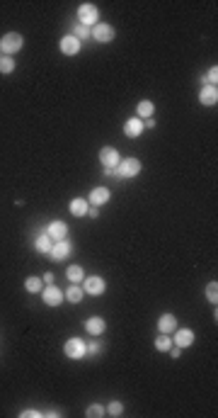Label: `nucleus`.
I'll use <instances>...</instances> for the list:
<instances>
[{
	"label": "nucleus",
	"mask_w": 218,
	"mask_h": 418,
	"mask_svg": "<svg viewBox=\"0 0 218 418\" xmlns=\"http://www.w3.org/2000/svg\"><path fill=\"white\" fill-rule=\"evenodd\" d=\"M121 413H124V404H121V401H109V406H107V416H112V418H119Z\"/></svg>",
	"instance_id": "obj_27"
},
{
	"label": "nucleus",
	"mask_w": 218,
	"mask_h": 418,
	"mask_svg": "<svg viewBox=\"0 0 218 418\" xmlns=\"http://www.w3.org/2000/svg\"><path fill=\"white\" fill-rule=\"evenodd\" d=\"M141 173V161L138 158H121L119 165H117V175L129 180V177H136Z\"/></svg>",
	"instance_id": "obj_3"
},
{
	"label": "nucleus",
	"mask_w": 218,
	"mask_h": 418,
	"mask_svg": "<svg viewBox=\"0 0 218 418\" xmlns=\"http://www.w3.org/2000/svg\"><path fill=\"white\" fill-rule=\"evenodd\" d=\"M51 246H54V241H51L49 233H39L37 241H34V248H37L39 253H46V255H49V251H51Z\"/></svg>",
	"instance_id": "obj_22"
},
{
	"label": "nucleus",
	"mask_w": 218,
	"mask_h": 418,
	"mask_svg": "<svg viewBox=\"0 0 218 418\" xmlns=\"http://www.w3.org/2000/svg\"><path fill=\"white\" fill-rule=\"evenodd\" d=\"M42 287H44V280H39V277H27V280H24V289H27L29 294H37Z\"/></svg>",
	"instance_id": "obj_24"
},
{
	"label": "nucleus",
	"mask_w": 218,
	"mask_h": 418,
	"mask_svg": "<svg viewBox=\"0 0 218 418\" xmlns=\"http://www.w3.org/2000/svg\"><path fill=\"white\" fill-rule=\"evenodd\" d=\"M90 37H95V39H97V42H102V44H109V42L117 37V32H114V27H112V24L99 22V24H95V27L90 29Z\"/></svg>",
	"instance_id": "obj_6"
},
{
	"label": "nucleus",
	"mask_w": 218,
	"mask_h": 418,
	"mask_svg": "<svg viewBox=\"0 0 218 418\" xmlns=\"http://www.w3.org/2000/svg\"><path fill=\"white\" fill-rule=\"evenodd\" d=\"M80 285H83V292H85V294H92V297H99V294H104V289H107V282H104L102 277H97V275L85 277Z\"/></svg>",
	"instance_id": "obj_5"
},
{
	"label": "nucleus",
	"mask_w": 218,
	"mask_h": 418,
	"mask_svg": "<svg viewBox=\"0 0 218 418\" xmlns=\"http://www.w3.org/2000/svg\"><path fill=\"white\" fill-rule=\"evenodd\" d=\"M44 416H49V418H56V416H61V411H54V408H51V411H46V413H44Z\"/></svg>",
	"instance_id": "obj_37"
},
{
	"label": "nucleus",
	"mask_w": 218,
	"mask_h": 418,
	"mask_svg": "<svg viewBox=\"0 0 218 418\" xmlns=\"http://www.w3.org/2000/svg\"><path fill=\"white\" fill-rule=\"evenodd\" d=\"M63 352H65V357H70V360H83L87 355L85 341H80V338H68L63 345Z\"/></svg>",
	"instance_id": "obj_4"
},
{
	"label": "nucleus",
	"mask_w": 218,
	"mask_h": 418,
	"mask_svg": "<svg viewBox=\"0 0 218 418\" xmlns=\"http://www.w3.org/2000/svg\"><path fill=\"white\" fill-rule=\"evenodd\" d=\"M109 190L107 187H95V190H90V197H87V204H92V207H102V204H107L109 202Z\"/></svg>",
	"instance_id": "obj_10"
},
{
	"label": "nucleus",
	"mask_w": 218,
	"mask_h": 418,
	"mask_svg": "<svg viewBox=\"0 0 218 418\" xmlns=\"http://www.w3.org/2000/svg\"><path fill=\"white\" fill-rule=\"evenodd\" d=\"M143 129H155V120H153V117L151 120H146L143 122Z\"/></svg>",
	"instance_id": "obj_34"
},
{
	"label": "nucleus",
	"mask_w": 218,
	"mask_h": 418,
	"mask_svg": "<svg viewBox=\"0 0 218 418\" xmlns=\"http://www.w3.org/2000/svg\"><path fill=\"white\" fill-rule=\"evenodd\" d=\"M65 277H68V282L80 285V282L85 280V267H80V265H70V267L65 270Z\"/></svg>",
	"instance_id": "obj_21"
},
{
	"label": "nucleus",
	"mask_w": 218,
	"mask_h": 418,
	"mask_svg": "<svg viewBox=\"0 0 218 418\" xmlns=\"http://www.w3.org/2000/svg\"><path fill=\"white\" fill-rule=\"evenodd\" d=\"M104 329H107V323H104V319H99V316H92V319H87L85 321V331L90 333V336H102L104 333Z\"/></svg>",
	"instance_id": "obj_16"
},
{
	"label": "nucleus",
	"mask_w": 218,
	"mask_h": 418,
	"mask_svg": "<svg viewBox=\"0 0 218 418\" xmlns=\"http://www.w3.org/2000/svg\"><path fill=\"white\" fill-rule=\"evenodd\" d=\"M199 102H201V105H206V107H213V105L218 102L216 85H204V88H201V93H199Z\"/></svg>",
	"instance_id": "obj_13"
},
{
	"label": "nucleus",
	"mask_w": 218,
	"mask_h": 418,
	"mask_svg": "<svg viewBox=\"0 0 218 418\" xmlns=\"http://www.w3.org/2000/svg\"><path fill=\"white\" fill-rule=\"evenodd\" d=\"M15 71V58L12 56H0V73H12Z\"/></svg>",
	"instance_id": "obj_25"
},
{
	"label": "nucleus",
	"mask_w": 218,
	"mask_h": 418,
	"mask_svg": "<svg viewBox=\"0 0 218 418\" xmlns=\"http://www.w3.org/2000/svg\"><path fill=\"white\" fill-rule=\"evenodd\" d=\"M167 352H170L172 357H179V355H182V348H170V350H167Z\"/></svg>",
	"instance_id": "obj_36"
},
{
	"label": "nucleus",
	"mask_w": 218,
	"mask_h": 418,
	"mask_svg": "<svg viewBox=\"0 0 218 418\" xmlns=\"http://www.w3.org/2000/svg\"><path fill=\"white\" fill-rule=\"evenodd\" d=\"M70 251H73V246H70L68 238H63V241H54L51 251H49V258H51L54 263H58V260H65V258L70 255Z\"/></svg>",
	"instance_id": "obj_8"
},
{
	"label": "nucleus",
	"mask_w": 218,
	"mask_h": 418,
	"mask_svg": "<svg viewBox=\"0 0 218 418\" xmlns=\"http://www.w3.org/2000/svg\"><path fill=\"white\" fill-rule=\"evenodd\" d=\"M46 233L51 236V241H63L65 236H68V226H65L63 221H51Z\"/></svg>",
	"instance_id": "obj_15"
},
{
	"label": "nucleus",
	"mask_w": 218,
	"mask_h": 418,
	"mask_svg": "<svg viewBox=\"0 0 218 418\" xmlns=\"http://www.w3.org/2000/svg\"><path fill=\"white\" fill-rule=\"evenodd\" d=\"M206 299L216 307L218 304V282H208L206 285Z\"/></svg>",
	"instance_id": "obj_26"
},
{
	"label": "nucleus",
	"mask_w": 218,
	"mask_h": 418,
	"mask_svg": "<svg viewBox=\"0 0 218 418\" xmlns=\"http://www.w3.org/2000/svg\"><path fill=\"white\" fill-rule=\"evenodd\" d=\"M42 280H44V285H54V275H51V273H46Z\"/></svg>",
	"instance_id": "obj_35"
},
{
	"label": "nucleus",
	"mask_w": 218,
	"mask_h": 418,
	"mask_svg": "<svg viewBox=\"0 0 218 418\" xmlns=\"http://www.w3.org/2000/svg\"><path fill=\"white\" fill-rule=\"evenodd\" d=\"M80 46H83V42H78L73 34H65L63 39H61V51L65 56H78L80 54Z\"/></svg>",
	"instance_id": "obj_11"
},
{
	"label": "nucleus",
	"mask_w": 218,
	"mask_h": 418,
	"mask_svg": "<svg viewBox=\"0 0 218 418\" xmlns=\"http://www.w3.org/2000/svg\"><path fill=\"white\" fill-rule=\"evenodd\" d=\"M85 217H90V219H97L99 217V209L97 207H87V214Z\"/></svg>",
	"instance_id": "obj_33"
},
{
	"label": "nucleus",
	"mask_w": 218,
	"mask_h": 418,
	"mask_svg": "<svg viewBox=\"0 0 218 418\" xmlns=\"http://www.w3.org/2000/svg\"><path fill=\"white\" fill-rule=\"evenodd\" d=\"M172 345H174V343H172V338H170L167 333H160V336L155 338V350H158V352H167Z\"/></svg>",
	"instance_id": "obj_23"
},
{
	"label": "nucleus",
	"mask_w": 218,
	"mask_h": 418,
	"mask_svg": "<svg viewBox=\"0 0 218 418\" xmlns=\"http://www.w3.org/2000/svg\"><path fill=\"white\" fill-rule=\"evenodd\" d=\"M85 413H87L90 418H102V416H107V408L99 406V404H92V406H87Z\"/></svg>",
	"instance_id": "obj_28"
},
{
	"label": "nucleus",
	"mask_w": 218,
	"mask_h": 418,
	"mask_svg": "<svg viewBox=\"0 0 218 418\" xmlns=\"http://www.w3.org/2000/svg\"><path fill=\"white\" fill-rule=\"evenodd\" d=\"M78 22L83 24V27H95L99 24V10L97 5H92V3H83L80 8H78Z\"/></svg>",
	"instance_id": "obj_1"
},
{
	"label": "nucleus",
	"mask_w": 218,
	"mask_h": 418,
	"mask_svg": "<svg viewBox=\"0 0 218 418\" xmlns=\"http://www.w3.org/2000/svg\"><path fill=\"white\" fill-rule=\"evenodd\" d=\"M73 37H76L78 42H83V39H87V37H90V29L80 24V27H76V34H73Z\"/></svg>",
	"instance_id": "obj_31"
},
{
	"label": "nucleus",
	"mask_w": 218,
	"mask_h": 418,
	"mask_svg": "<svg viewBox=\"0 0 218 418\" xmlns=\"http://www.w3.org/2000/svg\"><path fill=\"white\" fill-rule=\"evenodd\" d=\"M87 199H83V197H78V199H70V204H68V212L73 214V217H85L87 214Z\"/></svg>",
	"instance_id": "obj_19"
},
{
	"label": "nucleus",
	"mask_w": 218,
	"mask_h": 418,
	"mask_svg": "<svg viewBox=\"0 0 218 418\" xmlns=\"http://www.w3.org/2000/svg\"><path fill=\"white\" fill-rule=\"evenodd\" d=\"M63 294H65V299H68L70 304H80V302H83V297H85L83 287H80V285H73V282H70V287L65 289Z\"/></svg>",
	"instance_id": "obj_20"
},
{
	"label": "nucleus",
	"mask_w": 218,
	"mask_h": 418,
	"mask_svg": "<svg viewBox=\"0 0 218 418\" xmlns=\"http://www.w3.org/2000/svg\"><path fill=\"white\" fill-rule=\"evenodd\" d=\"M124 134H126L129 139H138V136L143 134V122L138 120V117L126 120V124H124Z\"/></svg>",
	"instance_id": "obj_14"
},
{
	"label": "nucleus",
	"mask_w": 218,
	"mask_h": 418,
	"mask_svg": "<svg viewBox=\"0 0 218 418\" xmlns=\"http://www.w3.org/2000/svg\"><path fill=\"white\" fill-rule=\"evenodd\" d=\"M22 46H24V37L17 32H8L3 39H0V51L5 56H10V54H17Z\"/></svg>",
	"instance_id": "obj_2"
},
{
	"label": "nucleus",
	"mask_w": 218,
	"mask_h": 418,
	"mask_svg": "<svg viewBox=\"0 0 218 418\" xmlns=\"http://www.w3.org/2000/svg\"><path fill=\"white\" fill-rule=\"evenodd\" d=\"M174 345L177 348H189V345H194V331L192 329H177L174 331Z\"/></svg>",
	"instance_id": "obj_12"
},
{
	"label": "nucleus",
	"mask_w": 218,
	"mask_h": 418,
	"mask_svg": "<svg viewBox=\"0 0 218 418\" xmlns=\"http://www.w3.org/2000/svg\"><path fill=\"white\" fill-rule=\"evenodd\" d=\"M204 80H206V85H216V80H218V68H216V66L208 68V71H206V78H204Z\"/></svg>",
	"instance_id": "obj_30"
},
{
	"label": "nucleus",
	"mask_w": 218,
	"mask_h": 418,
	"mask_svg": "<svg viewBox=\"0 0 218 418\" xmlns=\"http://www.w3.org/2000/svg\"><path fill=\"white\" fill-rule=\"evenodd\" d=\"M174 326H177V319H174V314H163L160 319H158V331L160 333H174Z\"/></svg>",
	"instance_id": "obj_17"
},
{
	"label": "nucleus",
	"mask_w": 218,
	"mask_h": 418,
	"mask_svg": "<svg viewBox=\"0 0 218 418\" xmlns=\"http://www.w3.org/2000/svg\"><path fill=\"white\" fill-rule=\"evenodd\" d=\"M42 299H44V304H46V307H61V304H63V299H65V294L61 292V287L49 285L42 292Z\"/></svg>",
	"instance_id": "obj_7"
},
{
	"label": "nucleus",
	"mask_w": 218,
	"mask_h": 418,
	"mask_svg": "<svg viewBox=\"0 0 218 418\" xmlns=\"http://www.w3.org/2000/svg\"><path fill=\"white\" fill-rule=\"evenodd\" d=\"M153 114H155V105H153L151 100H141L138 107H136V117L138 120H151Z\"/></svg>",
	"instance_id": "obj_18"
},
{
	"label": "nucleus",
	"mask_w": 218,
	"mask_h": 418,
	"mask_svg": "<svg viewBox=\"0 0 218 418\" xmlns=\"http://www.w3.org/2000/svg\"><path fill=\"white\" fill-rule=\"evenodd\" d=\"M119 161H121V156L114 146H104V148L99 151V163L104 165V168H117Z\"/></svg>",
	"instance_id": "obj_9"
},
{
	"label": "nucleus",
	"mask_w": 218,
	"mask_h": 418,
	"mask_svg": "<svg viewBox=\"0 0 218 418\" xmlns=\"http://www.w3.org/2000/svg\"><path fill=\"white\" fill-rule=\"evenodd\" d=\"M20 416H22V418H39V416H42V413H39L37 408H27V411H22Z\"/></svg>",
	"instance_id": "obj_32"
},
{
	"label": "nucleus",
	"mask_w": 218,
	"mask_h": 418,
	"mask_svg": "<svg viewBox=\"0 0 218 418\" xmlns=\"http://www.w3.org/2000/svg\"><path fill=\"white\" fill-rule=\"evenodd\" d=\"M85 350H87V355H97L99 350H102V343L95 338V341H90V343H85Z\"/></svg>",
	"instance_id": "obj_29"
}]
</instances>
